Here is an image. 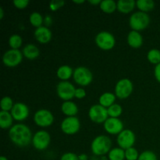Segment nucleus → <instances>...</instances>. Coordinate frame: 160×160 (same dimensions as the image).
<instances>
[{"instance_id": "f3484780", "label": "nucleus", "mask_w": 160, "mask_h": 160, "mask_svg": "<svg viewBox=\"0 0 160 160\" xmlns=\"http://www.w3.org/2000/svg\"><path fill=\"white\" fill-rule=\"evenodd\" d=\"M128 43L132 48H140L143 44V37L139 31L132 30L128 34Z\"/></svg>"}, {"instance_id": "9b49d317", "label": "nucleus", "mask_w": 160, "mask_h": 160, "mask_svg": "<svg viewBox=\"0 0 160 160\" xmlns=\"http://www.w3.org/2000/svg\"><path fill=\"white\" fill-rule=\"evenodd\" d=\"M51 142V136L45 131H38L34 134L32 145L37 150L42 151L46 149Z\"/></svg>"}, {"instance_id": "0eeeda50", "label": "nucleus", "mask_w": 160, "mask_h": 160, "mask_svg": "<svg viewBox=\"0 0 160 160\" xmlns=\"http://www.w3.org/2000/svg\"><path fill=\"white\" fill-rule=\"evenodd\" d=\"M88 117L94 123H104L105 121L109 118L107 108L101 106L100 104L93 105L89 109Z\"/></svg>"}, {"instance_id": "b1692460", "label": "nucleus", "mask_w": 160, "mask_h": 160, "mask_svg": "<svg viewBox=\"0 0 160 160\" xmlns=\"http://www.w3.org/2000/svg\"><path fill=\"white\" fill-rule=\"evenodd\" d=\"M100 9L106 13H112L117 9V5L114 0H102L100 3Z\"/></svg>"}, {"instance_id": "aec40b11", "label": "nucleus", "mask_w": 160, "mask_h": 160, "mask_svg": "<svg viewBox=\"0 0 160 160\" xmlns=\"http://www.w3.org/2000/svg\"><path fill=\"white\" fill-rule=\"evenodd\" d=\"M117 9L123 13H129L136 6L134 0H119L117 2Z\"/></svg>"}, {"instance_id": "2eb2a0df", "label": "nucleus", "mask_w": 160, "mask_h": 160, "mask_svg": "<svg viewBox=\"0 0 160 160\" xmlns=\"http://www.w3.org/2000/svg\"><path fill=\"white\" fill-rule=\"evenodd\" d=\"M12 117L17 121H23L29 116V109L28 106L23 102L14 103V106L10 111Z\"/></svg>"}, {"instance_id": "37998d69", "label": "nucleus", "mask_w": 160, "mask_h": 160, "mask_svg": "<svg viewBox=\"0 0 160 160\" xmlns=\"http://www.w3.org/2000/svg\"><path fill=\"white\" fill-rule=\"evenodd\" d=\"M73 2L75 3H83L84 2V0H73Z\"/></svg>"}, {"instance_id": "79ce46f5", "label": "nucleus", "mask_w": 160, "mask_h": 160, "mask_svg": "<svg viewBox=\"0 0 160 160\" xmlns=\"http://www.w3.org/2000/svg\"><path fill=\"white\" fill-rule=\"evenodd\" d=\"M4 17V11H3L2 7L0 6V19H2Z\"/></svg>"}, {"instance_id": "393cba45", "label": "nucleus", "mask_w": 160, "mask_h": 160, "mask_svg": "<svg viewBox=\"0 0 160 160\" xmlns=\"http://www.w3.org/2000/svg\"><path fill=\"white\" fill-rule=\"evenodd\" d=\"M108 159L109 160H124L125 159V150L123 148L117 147L113 148L108 153Z\"/></svg>"}, {"instance_id": "bb28decb", "label": "nucleus", "mask_w": 160, "mask_h": 160, "mask_svg": "<svg viewBox=\"0 0 160 160\" xmlns=\"http://www.w3.org/2000/svg\"><path fill=\"white\" fill-rule=\"evenodd\" d=\"M29 21L31 25L35 27L36 28L42 26L44 22V18L42 14L38 12H33L30 14Z\"/></svg>"}, {"instance_id": "4c0bfd02", "label": "nucleus", "mask_w": 160, "mask_h": 160, "mask_svg": "<svg viewBox=\"0 0 160 160\" xmlns=\"http://www.w3.org/2000/svg\"><path fill=\"white\" fill-rule=\"evenodd\" d=\"M154 75L156 79L160 83V63L157 64V65H156V67H155Z\"/></svg>"}, {"instance_id": "f8f14e48", "label": "nucleus", "mask_w": 160, "mask_h": 160, "mask_svg": "<svg viewBox=\"0 0 160 160\" xmlns=\"http://www.w3.org/2000/svg\"><path fill=\"white\" fill-rule=\"evenodd\" d=\"M81 122L77 117H67L62 121L60 128L66 134L72 135L79 131Z\"/></svg>"}, {"instance_id": "f03ea898", "label": "nucleus", "mask_w": 160, "mask_h": 160, "mask_svg": "<svg viewBox=\"0 0 160 160\" xmlns=\"http://www.w3.org/2000/svg\"><path fill=\"white\" fill-rule=\"evenodd\" d=\"M112 141L108 136L101 134L93 139L91 144V150L95 156H104L112 148Z\"/></svg>"}, {"instance_id": "6ab92c4d", "label": "nucleus", "mask_w": 160, "mask_h": 160, "mask_svg": "<svg viewBox=\"0 0 160 160\" xmlns=\"http://www.w3.org/2000/svg\"><path fill=\"white\" fill-rule=\"evenodd\" d=\"M23 56L28 59H34L38 58L40 54V51L38 46L34 44H28L23 47L22 50Z\"/></svg>"}, {"instance_id": "4be33fe9", "label": "nucleus", "mask_w": 160, "mask_h": 160, "mask_svg": "<svg viewBox=\"0 0 160 160\" xmlns=\"http://www.w3.org/2000/svg\"><path fill=\"white\" fill-rule=\"evenodd\" d=\"M13 117H12L11 112L7 111L1 110L0 112V127L2 129H7V128H12Z\"/></svg>"}, {"instance_id": "c85d7f7f", "label": "nucleus", "mask_w": 160, "mask_h": 160, "mask_svg": "<svg viewBox=\"0 0 160 160\" xmlns=\"http://www.w3.org/2000/svg\"><path fill=\"white\" fill-rule=\"evenodd\" d=\"M107 111L108 114H109V116L110 117L118 118V117L122 114L123 109H122V106H120V105L114 103L113 105H112V106H109V108H107Z\"/></svg>"}, {"instance_id": "f704fd0d", "label": "nucleus", "mask_w": 160, "mask_h": 160, "mask_svg": "<svg viewBox=\"0 0 160 160\" xmlns=\"http://www.w3.org/2000/svg\"><path fill=\"white\" fill-rule=\"evenodd\" d=\"M13 5L18 9H24L29 4V0H13Z\"/></svg>"}, {"instance_id": "7c9ffc66", "label": "nucleus", "mask_w": 160, "mask_h": 160, "mask_svg": "<svg viewBox=\"0 0 160 160\" xmlns=\"http://www.w3.org/2000/svg\"><path fill=\"white\" fill-rule=\"evenodd\" d=\"M13 106V101H12V99L10 97L5 96L2 98L1 102H0V106H1V109L2 111H7V112H9V110L11 111Z\"/></svg>"}, {"instance_id": "20e7f679", "label": "nucleus", "mask_w": 160, "mask_h": 160, "mask_svg": "<svg viewBox=\"0 0 160 160\" xmlns=\"http://www.w3.org/2000/svg\"><path fill=\"white\" fill-rule=\"evenodd\" d=\"M97 46L102 50H110L115 46L116 39L112 33L106 31H100L95 36Z\"/></svg>"}, {"instance_id": "c9c22d12", "label": "nucleus", "mask_w": 160, "mask_h": 160, "mask_svg": "<svg viewBox=\"0 0 160 160\" xmlns=\"http://www.w3.org/2000/svg\"><path fill=\"white\" fill-rule=\"evenodd\" d=\"M60 160H79L78 156L73 152H66L60 157Z\"/></svg>"}, {"instance_id": "ea45409f", "label": "nucleus", "mask_w": 160, "mask_h": 160, "mask_svg": "<svg viewBox=\"0 0 160 160\" xmlns=\"http://www.w3.org/2000/svg\"><path fill=\"white\" fill-rule=\"evenodd\" d=\"M78 158H79V160H88V156L84 153H82V154H80L78 156Z\"/></svg>"}, {"instance_id": "9d476101", "label": "nucleus", "mask_w": 160, "mask_h": 160, "mask_svg": "<svg viewBox=\"0 0 160 160\" xmlns=\"http://www.w3.org/2000/svg\"><path fill=\"white\" fill-rule=\"evenodd\" d=\"M135 140V134L130 129H124L122 131L117 138V142L119 147L123 150L134 146Z\"/></svg>"}, {"instance_id": "c756f323", "label": "nucleus", "mask_w": 160, "mask_h": 160, "mask_svg": "<svg viewBox=\"0 0 160 160\" xmlns=\"http://www.w3.org/2000/svg\"><path fill=\"white\" fill-rule=\"evenodd\" d=\"M22 38L17 34H12L9 38V45L12 49H18L22 45Z\"/></svg>"}, {"instance_id": "f257e3e1", "label": "nucleus", "mask_w": 160, "mask_h": 160, "mask_svg": "<svg viewBox=\"0 0 160 160\" xmlns=\"http://www.w3.org/2000/svg\"><path fill=\"white\" fill-rule=\"evenodd\" d=\"M9 137L11 142L19 147L28 146L32 142V133L27 125L17 123L9 129Z\"/></svg>"}, {"instance_id": "58836bf2", "label": "nucleus", "mask_w": 160, "mask_h": 160, "mask_svg": "<svg viewBox=\"0 0 160 160\" xmlns=\"http://www.w3.org/2000/svg\"><path fill=\"white\" fill-rule=\"evenodd\" d=\"M52 17L49 15H47L46 17L44 18V23L46 25V27L50 26L52 24Z\"/></svg>"}, {"instance_id": "dca6fc26", "label": "nucleus", "mask_w": 160, "mask_h": 160, "mask_svg": "<svg viewBox=\"0 0 160 160\" xmlns=\"http://www.w3.org/2000/svg\"><path fill=\"white\" fill-rule=\"evenodd\" d=\"M34 35L38 42L42 44H46L52 39V31L48 27L42 26L36 28Z\"/></svg>"}, {"instance_id": "4468645a", "label": "nucleus", "mask_w": 160, "mask_h": 160, "mask_svg": "<svg viewBox=\"0 0 160 160\" xmlns=\"http://www.w3.org/2000/svg\"><path fill=\"white\" fill-rule=\"evenodd\" d=\"M105 131L110 134H119L123 131V123L119 118L109 117L103 123Z\"/></svg>"}, {"instance_id": "6e6552de", "label": "nucleus", "mask_w": 160, "mask_h": 160, "mask_svg": "<svg viewBox=\"0 0 160 160\" xmlns=\"http://www.w3.org/2000/svg\"><path fill=\"white\" fill-rule=\"evenodd\" d=\"M75 87L72 83L67 81H62L56 85V92L61 99L64 101H70L74 97Z\"/></svg>"}, {"instance_id": "2f4dec72", "label": "nucleus", "mask_w": 160, "mask_h": 160, "mask_svg": "<svg viewBox=\"0 0 160 160\" xmlns=\"http://www.w3.org/2000/svg\"><path fill=\"white\" fill-rule=\"evenodd\" d=\"M140 154L138 151L134 147L128 148L125 150V159L127 160H138Z\"/></svg>"}, {"instance_id": "c03bdc74", "label": "nucleus", "mask_w": 160, "mask_h": 160, "mask_svg": "<svg viewBox=\"0 0 160 160\" xmlns=\"http://www.w3.org/2000/svg\"><path fill=\"white\" fill-rule=\"evenodd\" d=\"M0 160H8V159L6 157H5V156H2L1 157H0Z\"/></svg>"}, {"instance_id": "72a5a7b5", "label": "nucleus", "mask_w": 160, "mask_h": 160, "mask_svg": "<svg viewBox=\"0 0 160 160\" xmlns=\"http://www.w3.org/2000/svg\"><path fill=\"white\" fill-rule=\"evenodd\" d=\"M65 4V1L63 0H52L49 3V9L52 11H56L59 8L62 7Z\"/></svg>"}, {"instance_id": "473e14b6", "label": "nucleus", "mask_w": 160, "mask_h": 160, "mask_svg": "<svg viewBox=\"0 0 160 160\" xmlns=\"http://www.w3.org/2000/svg\"><path fill=\"white\" fill-rule=\"evenodd\" d=\"M138 160H158L156 153L150 150L142 152Z\"/></svg>"}, {"instance_id": "412c9836", "label": "nucleus", "mask_w": 160, "mask_h": 160, "mask_svg": "<svg viewBox=\"0 0 160 160\" xmlns=\"http://www.w3.org/2000/svg\"><path fill=\"white\" fill-rule=\"evenodd\" d=\"M73 74V70L71 67L68 65H62L60 66L57 69L56 71V75L58 78L62 81H67L70 79Z\"/></svg>"}, {"instance_id": "1a4fd4ad", "label": "nucleus", "mask_w": 160, "mask_h": 160, "mask_svg": "<svg viewBox=\"0 0 160 160\" xmlns=\"http://www.w3.org/2000/svg\"><path fill=\"white\" fill-rule=\"evenodd\" d=\"M34 121L36 125L42 128H47L52 124L54 117L51 111L45 109H41L36 111L34 115Z\"/></svg>"}, {"instance_id": "a19ab883", "label": "nucleus", "mask_w": 160, "mask_h": 160, "mask_svg": "<svg viewBox=\"0 0 160 160\" xmlns=\"http://www.w3.org/2000/svg\"><path fill=\"white\" fill-rule=\"evenodd\" d=\"M88 2L92 5H98V4L100 5V3H101L102 1H100V0H89Z\"/></svg>"}, {"instance_id": "a211bd4d", "label": "nucleus", "mask_w": 160, "mask_h": 160, "mask_svg": "<svg viewBox=\"0 0 160 160\" xmlns=\"http://www.w3.org/2000/svg\"><path fill=\"white\" fill-rule=\"evenodd\" d=\"M61 110L67 117H76L78 112V107L72 101H64L61 105Z\"/></svg>"}, {"instance_id": "ddd939ff", "label": "nucleus", "mask_w": 160, "mask_h": 160, "mask_svg": "<svg viewBox=\"0 0 160 160\" xmlns=\"http://www.w3.org/2000/svg\"><path fill=\"white\" fill-rule=\"evenodd\" d=\"M23 59V53L19 49H11L5 52L2 56V62L4 65L9 67H17Z\"/></svg>"}, {"instance_id": "5701e85b", "label": "nucleus", "mask_w": 160, "mask_h": 160, "mask_svg": "<svg viewBox=\"0 0 160 160\" xmlns=\"http://www.w3.org/2000/svg\"><path fill=\"white\" fill-rule=\"evenodd\" d=\"M116 95L112 94V92H105L100 95L98 98V102L101 106L106 108H109L112 105L114 104L116 101Z\"/></svg>"}, {"instance_id": "a878e982", "label": "nucleus", "mask_w": 160, "mask_h": 160, "mask_svg": "<svg viewBox=\"0 0 160 160\" xmlns=\"http://www.w3.org/2000/svg\"><path fill=\"white\" fill-rule=\"evenodd\" d=\"M136 6L142 12H149L155 7V2L152 0H138L136 2Z\"/></svg>"}, {"instance_id": "e433bc0d", "label": "nucleus", "mask_w": 160, "mask_h": 160, "mask_svg": "<svg viewBox=\"0 0 160 160\" xmlns=\"http://www.w3.org/2000/svg\"><path fill=\"white\" fill-rule=\"evenodd\" d=\"M85 96H86V91L84 90V88H76V90H75V95H74L75 98L81 99V98H84Z\"/></svg>"}, {"instance_id": "7ed1b4c3", "label": "nucleus", "mask_w": 160, "mask_h": 160, "mask_svg": "<svg viewBox=\"0 0 160 160\" xmlns=\"http://www.w3.org/2000/svg\"><path fill=\"white\" fill-rule=\"evenodd\" d=\"M150 17L147 12L137 11L131 14L129 19V25L134 31L145 29L150 23Z\"/></svg>"}, {"instance_id": "cd10ccee", "label": "nucleus", "mask_w": 160, "mask_h": 160, "mask_svg": "<svg viewBox=\"0 0 160 160\" xmlns=\"http://www.w3.org/2000/svg\"><path fill=\"white\" fill-rule=\"evenodd\" d=\"M147 59L151 63L157 65L160 63V50L152 48L147 53Z\"/></svg>"}, {"instance_id": "423d86ee", "label": "nucleus", "mask_w": 160, "mask_h": 160, "mask_svg": "<svg viewBox=\"0 0 160 160\" xmlns=\"http://www.w3.org/2000/svg\"><path fill=\"white\" fill-rule=\"evenodd\" d=\"M132 81L128 78H122L117 81L115 86V95L120 99L127 98L131 95L133 92Z\"/></svg>"}, {"instance_id": "39448f33", "label": "nucleus", "mask_w": 160, "mask_h": 160, "mask_svg": "<svg viewBox=\"0 0 160 160\" xmlns=\"http://www.w3.org/2000/svg\"><path fill=\"white\" fill-rule=\"evenodd\" d=\"M73 80L77 84L81 86H87L92 83L93 74L92 71L86 67H78L73 70Z\"/></svg>"}]
</instances>
